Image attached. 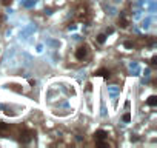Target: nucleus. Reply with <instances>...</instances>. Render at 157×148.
Returning a JSON list of instances; mask_svg holds the SVG:
<instances>
[{
	"label": "nucleus",
	"mask_w": 157,
	"mask_h": 148,
	"mask_svg": "<svg viewBox=\"0 0 157 148\" xmlns=\"http://www.w3.org/2000/svg\"><path fill=\"white\" fill-rule=\"evenodd\" d=\"M90 54H91V49L86 43H82V45H78L75 49H74V59L77 62H86L90 59Z\"/></svg>",
	"instance_id": "nucleus-1"
},
{
	"label": "nucleus",
	"mask_w": 157,
	"mask_h": 148,
	"mask_svg": "<svg viewBox=\"0 0 157 148\" xmlns=\"http://www.w3.org/2000/svg\"><path fill=\"white\" fill-rule=\"evenodd\" d=\"M34 134H36V133H34L33 130H29V128H25V127H23V128H20V130H19V133H17L16 136H19V137H17V139H19V142H22V143H29V142L34 139Z\"/></svg>",
	"instance_id": "nucleus-2"
},
{
	"label": "nucleus",
	"mask_w": 157,
	"mask_h": 148,
	"mask_svg": "<svg viewBox=\"0 0 157 148\" xmlns=\"http://www.w3.org/2000/svg\"><path fill=\"white\" fill-rule=\"evenodd\" d=\"M94 140H96V145L97 146H108L109 145V142H108V131L97 130L94 133Z\"/></svg>",
	"instance_id": "nucleus-3"
},
{
	"label": "nucleus",
	"mask_w": 157,
	"mask_h": 148,
	"mask_svg": "<svg viewBox=\"0 0 157 148\" xmlns=\"http://www.w3.org/2000/svg\"><path fill=\"white\" fill-rule=\"evenodd\" d=\"M94 76H97V77H103V79H109L111 77V71L109 69H106V68H99L96 72H94Z\"/></svg>",
	"instance_id": "nucleus-4"
},
{
	"label": "nucleus",
	"mask_w": 157,
	"mask_h": 148,
	"mask_svg": "<svg viewBox=\"0 0 157 148\" xmlns=\"http://www.w3.org/2000/svg\"><path fill=\"white\" fill-rule=\"evenodd\" d=\"M86 16H88L86 6H80V8L77 10V17H78V20H80V22H86V20H88Z\"/></svg>",
	"instance_id": "nucleus-5"
},
{
	"label": "nucleus",
	"mask_w": 157,
	"mask_h": 148,
	"mask_svg": "<svg viewBox=\"0 0 157 148\" xmlns=\"http://www.w3.org/2000/svg\"><path fill=\"white\" fill-rule=\"evenodd\" d=\"M10 133H11V127H10V125H6V123H3L2 120H0V134L8 136Z\"/></svg>",
	"instance_id": "nucleus-6"
},
{
	"label": "nucleus",
	"mask_w": 157,
	"mask_h": 148,
	"mask_svg": "<svg viewBox=\"0 0 157 148\" xmlns=\"http://www.w3.org/2000/svg\"><path fill=\"white\" fill-rule=\"evenodd\" d=\"M146 105H148V107H151V108L157 107V96H155V94H151V96L146 99Z\"/></svg>",
	"instance_id": "nucleus-7"
},
{
	"label": "nucleus",
	"mask_w": 157,
	"mask_h": 148,
	"mask_svg": "<svg viewBox=\"0 0 157 148\" xmlns=\"http://www.w3.org/2000/svg\"><path fill=\"white\" fill-rule=\"evenodd\" d=\"M106 37H108V34H105V33H100V34H97L96 40H97V43H99V45H103V43L106 42Z\"/></svg>",
	"instance_id": "nucleus-8"
},
{
	"label": "nucleus",
	"mask_w": 157,
	"mask_h": 148,
	"mask_svg": "<svg viewBox=\"0 0 157 148\" xmlns=\"http://www.w3.org/2000/svg\"><path fill=\"white\" fill-rule=\"evenodd\" d=\"M119 25H120L122 28H126V26L129 25V22H128V19H125L123 16H120V17H119Z\"/></svg>",
	"instance_id": "nucleus-9"
},
{
	"label": "nucleus",
	"mask_w": 157,
	"mask_h": 148,
	"mask_svg": "<svg viewBox=\"0 0 157 148\" xmlns=\"http://www.w3.org/2000/svg\"><path fill=\"white\" fill-rule=\"evenodd\" d=\"M122 120H123L125 123H128V122L131 120V114H129V113H125V114L122 116Z\"/></svg>",
	"instance_id": "nucleus-10"
},
{
	"label": "nucleus",
	"mask_w": 157,
	"mask_h": 148,
	"mask_svg": "<svg viewBox=\"0 0 157 148\" xmlns=\"http://www.w3.org/2000/svg\"><path fill=\"white\" fill-rule=\"evenodd\" d=\"M123 46H125V48H128V49H131V48L134 46V43H132V42H129V40H126V42L123 43Z\"/></svg>",
	"instance_id": "nucleus-11"
},
{
	"label": "nucleus",
	"mask_w": 157,
	"mask_h": 148,
	"mask_svg": "<svg viewBox=\"0 0 157 148\" xmlns=\"http://www.w3.org/2000/svg\"><path fill=\"white\" fill-rule=\"evenodd\" d=\"M155 60H157V56H152V57L149 59V63H151V65H155Z\"/></svg>",
	"instance_id": "nucleus-12"
},
{
	"label": "nucleus",
	"mask_w": 157,
	"mask_h": 148,
	"mask_svg": "<svg viewBox=\"0 0 157 148\" xmlns=\"http://www.w3.org/2000/svg\"><path fill=\"white\" fill-rule=\"evenodd\" d=\"M2 23H3V17L0 16V26H2Z\"/></svg>",
	"instance_id": "nucleus-13"
}]
</instances>
